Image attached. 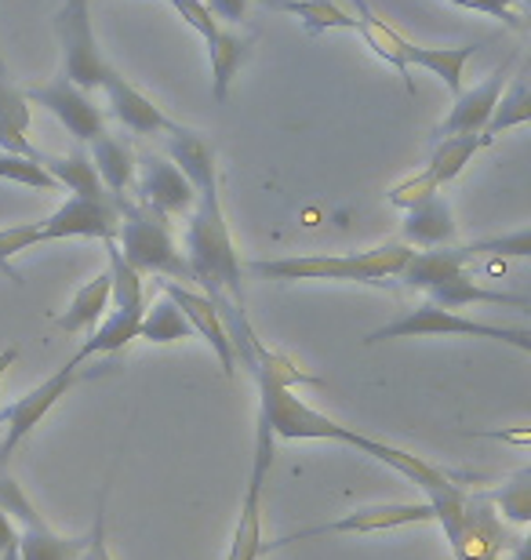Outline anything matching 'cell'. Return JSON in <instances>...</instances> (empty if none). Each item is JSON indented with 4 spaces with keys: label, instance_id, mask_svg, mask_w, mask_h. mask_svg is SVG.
Masks as SVG:
<instances>
[{
    "label": "cell",
    "instance_id": "obj_28",
    "mask_svg": "<svg viewBox=\"0 0 531 560\" xmlns=\"http://www.w3.org/2000/svg\"><path fill=\"white\" fill-rule=\"evenodd\" d=\"M365 37V44L371 51H376V59H382L386 66H393V70L401 73V81H404V92H408L415 98V81H412V70H408V62H404V55H401V44H404V33L401 30H393L390 22H382L379 15H371V19H357V30Z\"/></svg>",
    "mask_w": 531,
    "mask_h": 560
},
{
    "label": "cell",
    "instance_id": "obj_11",
    "mask_svg": "<svg viewBox=\"0 0 531 560\" xmlns=\"http://www.w3.org/2000/svg\"><path fill=\"white\" fill-rule=\"evenodd\" d=\"M22 95H26V103L48 109L81 145L106 131V114L95 106V92H84L73 81H66V77H55L48 84H33Z\"/></svg>",
    "mask_w": 531,
    "mask_h": 560
},
{
    "label": "cell",
    "instance_id": "obj_42",
    "mask_svg": "<svg viewBox=\"0 0 531 560\" xmlns=\"http://www.w3.org/2000/svg\"><path fill=\"white\" fill-rule=\"evenodd\" d=\"M0 560H19V542H15V546H8V550L0 553Z\"/></svg>",
    "mask_w": 531,
    "mask_h": 560
},
{
    "label": "cell",
    "instance_id": "obj_4",
    "mask_svg": "<svg viewBox=\"0 0 531 560\" xmlns=\"http://www.w3.org/2000/svg\"><path fill=\"white\" fill-rule=\"evenodd\" d=\"M120 215L117 226V248L124 255V262L131 266L139 277H164V280H183V284H194V270H189L183 248L172 237V219H164L161 211L139 205L131 197H113Z\"/></svg>",
    "mask_w": 531,
    "mask_h": 560
},
{
    "label": "cell",
    "instance_id": "obj_14",
    "mask_svg": "<svg viewBox=\"0 0 531 560\" xmlns=\"http://www.w3.org/2000/svg\"><path fill=\"white\" fill-rule=\"evenodd\" d=\"M157 284H161L164 295L172 299L178 310H183V317L189 320L194 335H200V339L211 346V353H215V361H219L222 375L233 378L236 375L233 342H230V335H226V324L219 317V310H215V302L205 295V291H197L189 284H178V280H157Z\"/></svg>",
    "mask_w": 531,
    "mask_h": 560
},
{
    "label": "cell",
    "instance_id": "obj_27",
    "mask_svg": "<svg viewBox=\"0 0 531 560\" xmlns=\"http://www.w3.org/2000/svg\"><path fill=\"white\" fill-rule=\"evenodd\" d=\"M139 339L153 346H172V342L194 339V328H189V320L183 317V310L161 291L153 302H146L142 320H139Z\"/></svg>",
    "mask_w": 531,
    "mask_h": 560
},
{
    "label": "cell",
    "instance_id": "obj_41",
    "mask_svg": "<svg viewBox=\"0 0 531 560\" xmlns=\"http://www.w3.org/2000/svg\"><path fill=\"white\" fill-rule=\"evenodd\" d=\"M354 4H357V11H360V19H371V15H376V11H371L368 0H354Z\"/></svg>",
    "mask_w": 531,
    "mask_h": 560
},
{
    "label": "cell",
    "instance_id": "obj_40",
    "mask_svg": "<svg viewBox=\"0 0 531 560\" xmlns=\"http://www.w3.org/2000/svg\"><path fill=\"white\" fill-rule=\"evenodd\" d=\"M19 361V346H8V350H0V383H4L8 368Z\"/></svg>",
    "mask_w": 531,
    "mask_h": 560
},
{
    "label": "cell",
    "instance_id": "obj_17",
    "mask_svg": "<svg viewBox=\"0 0 531 560\" xmlns=\"http://www.w3.org/2000/svg\"><path fill=\"white\" fill-rule=\"evenodd\" d=\"M455 215H451V205L440 194L408 208V215H404V241L415 244V248H448V244H455Z\"/></svg>",
    "mask_w": 531,
    "mask_h": 560
},
{
    "label": "cell",
    "instance_id": "obj_6",
    "mask_svg": "<svg viewBox=\"0 0 531 560\" xmlns=\"http://www.w3.org/2000/svg\"><path fill=\"white\" fill-rule=\"evenodd\" d=\"M429 521H434V510H429L426 499H415V502H386V506L354 510V513H346V517H335V521L307 524V528H299V532L280 535L277 542H263V557L285 550V546H299V542H310V539H324V535H376V532L408 528V524H429Z\"/></svg>",
    "mask_w": 531,
    "mask_h": 560
},
{
    "label": "cell",
    "instance_id": "obj_31",
    "mask_svg": "<svg viewBox=\"0 0 531 560\" xmlns=\"http://www.w3.org/2000/svg\"><path fill=\"white\" fill-rule=\"evenodd\" d=\"M280 11L296 15L302 22V30L321 37V33H332V30H357V15H349L335 4V0H280Z\"/></svg>",
    "mask_w": 531,
    "mask_h": 560
},
{
    "label": "cell",
    "instance_id": "obj_7",
    "mask_svg": "<svg viewBox=\"0 0 531 560\" xmlns=\"http://www.w3.org/2000/svg\"><path fill=\"white\" fill-rule=\"evenodd\" d=\"M55 33H59L62 44V77L84 88V92H99L109 62L95 40L88 0H62V11L55 15Z\"/></svg>",
    "mask_w": 531,
    "mask_h": 560
},
{
    "label": "cell",
    "instance_id": "obj_2",
    "mask_svg": "<svg viewBox=\"0 0 531 560\" xmlns=\"http://www.w3.org/2000/svg\"><path fill=\"white\" fill-rule=\"evenodd\" d=\"M168 161L183 172L197 189V205L186 222V262L194 270V284L208 299L222 295L244 306V270L241 255L233 248L230 226H226V211L219 200V167H215V150L200 131H189L178 125L168 136Z\"/></svg>",
    "mask_w": 531,
    "mask_h": 560
},
{
    "label": "cell",
    "instance_id": "obj_33",
    "mask_svg": "<svg viewBox=\"0 0 531 560\" xmlns=\"http://www.w3.org/2000/svg\"><path fill=\"white\" fill-rule=\"evenodd\" d=\"M0 178L4 183H19V186H33V189H59V183L48 175V167L41 161H30V156H15V153H0Z\"/></svg>",
    "mask_w": 531,
    "mask_h": 560
},
{
    "label": "cell",
    "instance_id": "obj_8",
    "mask_svg": "<svg viewBox=\"0 0 531 560\" xmlns=\"http://www.w3.org/2000/svg\"><path fill=\"white\" fill-rule=\"evenodd\" d=\"M88 361H81V357H70L59 372H51L44 383L37 386V389H30L26 397H19V400H11V405H4L0 408V416H4V441H0V469L8 466V458H11V452L26 441V436L37 430V425L48 419V411L59 405V400L70 394V389L77 386V378H81Z\"/></svg>",
    "mask_w": 531,
    "mask_h": 560
},
{
    "label": "cell",
    "instance_id": "obj_9",
    "mask_svg": "<svg viewBox=\"0 0 531 560\" xmlns=\"http://www.w3.org/2000/svg\"><path fill=\"white\" fill-rule=\"evenodd\" d=\"M274 441L266 422L255 419V458H252V477H247L244 499H241V517H236L233 539L226 546L222 560H258L263 557V488L274 466Z\"/></svg>",
    "mask_w": 531,
    "mask_h": 560
},
{
    "label": "cell",
    "instance_id": "obj_44",
    "mask_svg": "<svg viewBox=\"0 0 531 560\" xmlns=\"http://www.w3.org/2000/svg\"><path fill=\"white\" fill-rule=\"evenodd\" d=\"M0 425H4V416H0Z\"/></svg>",
    "mask_w": 531,
    "mask_h": 560
},
{
    "label": "cell",
    "instance_id": "obj_10",
    "mask_svg": "<svg viewBox=\"0 0 531 560\" xmlns=\"http://www.w3.org/2000/svg\"><path fill=\"white\" fill-rule=\"evenodd\" d=\"M131 200L161 211L164 219H183L197 205L194 183L178 172L175 161H168L161 153H142L135 156V183H131Z\"/></svg>",
    "mask_w": 531,
    "mask_h": 560
},
{
    "label": "cell",
    "instance_id": "obj_35",
    "mask_svg": "<svg viewBox=\"0 0 531 560\" xmlns=\"http://www.w3.org/2000/svg\"><path fill=\"white\" fill-rule=\"evenodd\" d=\"M106 499H109V488L99 491V506H95V524L92 532H88L84 539V550L77 560H113V550H109V539H106Z\"/></svg>",
    "mask_w": 531,
    "mask_h": 560
},
{
    "label": "cell",
    "instance_id": "obj_5",
    "mask_svg": "<svg viewBox=\"0 0 531 560\" xmlns=\"http://www.w3.org/2000/svg\"><path fill=\"white\" fill-rule=\"evenodd\" d=\"M426 335H466V339H492V342H510L521 353L531 350V328L524 324H492V320H477L466 317L459 310H445L437 302H419L415 310H404L397 320L382 324V328L368 331L365 346L376 342H390V339H426Z\"/></svg>",
    "mask_w": 531,
    "mask_h": 560
},
{
    "label": "cell",
    "instance_id": "obj_34",
    "mask_svg": "<svg viewBox=\"0 0 531 560\" xmlns=\"http://www.w3.org/2000/svg\"><path fill=\"white\" fill-rule=\"evenodd\" d=\"M434 194H440V186L429 178V172H419V175H408V178H401L397 186L390 189V205L393 208H401V211H408L415 205H423V200H429Z\"/></svg>",
    "mask_w": 531,
    "mask_h": 560
},
{
    "label": "cell",
    "instance_id": "obj_37",
    "mask_svg": "<svg viewBox=\"0 0 531 560\" xmlns=\"http://www.w3.org/2000/svg\"><path fill=\"white\" fill-rule=\"evenodd\" d=\"M448 4L466 8V11H484V15H492V19H503L510 30H524L521 11L513 8V0H448Z\"/></svg>",
    "mask_w": 531,
    "mask_h": 560
},
{
    "label": "cell",
    "instance_id": "obj_39",
    "mask_svg": "<svg viewBox=\"0 0 531 560\" xmlns=\"http://www.w3.org/2000/svg\"><path fill=\"white\" fill-rule=\"evenodd\" d=\"M15 542H19V528H15V521H11L4 510H0V553H4L8 546H15Z\"/></svg>",
    "mask_w": 531,
    "mask_h": 560
},
{
    "label": "cell",
    "instance_id": "obj_30",
    "mask_svg": "<svg viewBox=\"0 0 531 560\" xmlns=\"http://www.w3.org/2000/svg\"><path fill=\"white\" fill-rule=\"evenodd\" d=\"M481 145H484L481 136H448V139H440L434 156H429V164H426L429 178H434L440 189H445L448 183H455V178L466 172V164L473 161V153H477Z\"/></svg>",
    "mask_w": 531,
    "mask_h": 560
},
{
    "label": "cell",
    "instance_id": "obj_25",
    "mask_svg": "<svg viewBox=\"0 0 531 560\" xmlns=\"http://www.w3.org/2000/svg\"><path fill=\"white\" fill-rule=\"evenodd\" d=\"M88 535H62L48 521L19 524V560H77Z\"/></svg>",
    "mask_w": 531,
    "mask_h": 560
},
{
    "label": "cell",
    "instance_id": "obj_29",
    "mask_svg": "<svg viewBox=\"0 0 531 560\" xmlns=\"http://www.w3.org/2000/svg\"><path fill=\"white\" fill-rule=\"evenodd\" d=\"M528 120H531V88L524 81V73H517L513 84H510V92H503L499 103H495L488 125H484V131H481V142L492 145L495 139L503 136V131L524 128Z\"/></svg>",
    "mask_w": 531,
    "mask_h": 560
},
{
    "label": "cell",
    "instance_id": "obj_38",
    "mask_svg": "<svg viewBox=\"0 0 531 560\" xmlns=\"http://www.w3.org/2000/svg\"><path fill=\"white\" fill-rule=\"evenodd\" d=\"M205 4L211 8V15L219 19V22H244V15H247V8L252 4H263V8H274V11H280V0H205Z\"/></svg>",
    "mask_w": 531,
    "mask_h": 560
},
{
    "label": "cell",
    "instance_id": "obj_32",
    "mask_svg": "<svg viewBox=\"0 0 531 560\" xmlns=\"http://www.w3.org/2000/svg\"><path fill=\"white\" fill-rule=\"evenodd\" d=\"M492 506L499 510V517L513 521V524H528L531 521V469H517V474L506 480L499 491H488Z\"/></svg>",
    "mask_w": 531,
    "mask_h": 560
},
{
    "label": "cell",
    "instance_id": "obj_12",
    "mask_svg": "<svg viewBox=\"0 0 531 560\" xmlns=\"http://www.w3.org/2000/svg\"><path fill=\"white\" fill-rule=\"evenodd\" d=\"M120 215L113 200H84L70 197L66 205H59L48 219L33 222V244H48V241H109L117 237Z\"/></svg>",
    "mask_w": 531,
    "mask_h": 560
},
{
    "label": "cell",
    "instance_id": "obj_21",
    "mask_svg": "<svg viewBox=\"0 0 531 560\" xmlns=\"http://www.w3.org/2000/svg\"><path fill=\"white\" fill-rule=\"evenodd\" d=\"M92 150H88V156H92L95 172L99 178H103L106 194L109 197H128L131 194V183H135V153L131 145L109 136V131H103L99 139L88 142Z\"/></svg>",
    "mask_w": 531,
    "mask_h": 560
},
{
    "label": "cell",
    "instance_id": "obj_1",
    "mask_svg": "<svg viewBox=\"0 0 531 560\" xmlns=\"http://www.w3.org/2000/svg\"><path fill=\"white\" fill-rule=\"evenodd\" d=\"M247 372L255 375V386H258V422H266L277 441H335V444L357 447L360 455H371L376 463L397 469L404 480L419 485L423 495L451 485V477L445 469L429 466L426 458L404 452V447H393L386 441H376V436H368L360 430H349V425L335 422L332 416H324V411L307 405V400L296 394V386H318L321 378L299 372L285 353L269 350L266 342H263V350L255 353Z\"/></svg>",
    "mask_w": 531,
    "mask_h": 560
},
{
    "label": "cell",
    "instance_id": "obj_26",
    "mask_svg": "<svg viewBox=\"0 0 531 560\" xmlns=\"http://www.w3.org/2000/svg\"><path fill=\"white\" fill-rule=\"evenodd\" d=\"M139 320H142V310L113 306L106 317L92 328V335H88V342L81 346V350H77V357H81V361H95V357L120 353L124 346L139 339Z\"/></svg>",
    "mask_w": 531,
    "mask_h": 560
},
{
    "label": "cell",
    "instance_id": "obj_24",
    "mask_svg": "<svg viewBox=\"0 0 531 560\" xmlns=\"http://www.w3.org/2000/svg\"><path fill=\"white\" fill-rule=\"evenodd\" d=\"M106 313H109V270L92 277L88 284H81L73 291L66 313L55 317V328L66 331V335H81V331H92Z\"/></svg>",
    "mask_w": 531,
    "mask_h": 560
},
{
    "label": "cell",
    "instance_id": "obj_15",
    "mask_svg": "<svg viewBox=\"0 0 531 560\" xmlns=\"http://www.w3.org/2000/svg\"><path fill=\"white\" fill-rule=\"evenodd\" d=\"M99 92L106 95L109 117L120 120V125L128 131H135V136H172V131L178 128L150 95H142L139 88H135L124 73L113 70V66L106 70L103 88H99Z\"/></svg>",
    "mask_w": 531,
    "mask_h": 560
},
{
    "label": "cell",
    "instance_id": "obj_22",
    "mask_svg": "<svg viewBox=\"0 0 531 560\" xmlns=\"http://www.w3.org/2000/svg\"><path fill=\"white\" fill-rule=\"evenodd\" d=\"M44 167H48V175L59 186L70 189L73 197H84V200H113L106 194L103 178H99V172H95L92 156H88V150H84L81 142H77L73 150L62 153V156H48V153H44Z\"/></svg>",
    "mask_w": 531,
    "mask_h": 560
},
{
    "label": "cell",
    "instance_id": "obj_18",
    "mask_svg": "<svg viewBox=\"0 0 531 560\" xmlns=\"http://www.w3.org/2000/svg\"><path fill=\"white\" fill-rule=\"evenodd\" d=\"M484 44L488 40L459 44V48H426V44H415V40L404 37L401 55H404V62H408V70L412 66H423V70H429L434 77L445 81V88L451 95H459L462 92V70H466V62L484 48Z\"/></svg>",
    "mask_w": 531,
    "mask_h": 560
},
{
    "label": "cell",
    "instance_id": "obj_19",
    "mask_svg": "<svg viewBox=\"0 0 531 560\" xmlns=\"http://www.w3.org/2000/svg\"><path fill=\"white\" fill-rule=\"evenodd\" d=\"M26 136H30V103L8 81V73H0V153L30 156V161L44 164V153Z\"/></svg>",
    "mask_w": 531,
    "mask_h": 560
},
{
    "label": "cell",
    "instance_id": "obj_3",
    "mask_svg": "<svg viewBox=\"0 0 531 560\" xmlns=\"http://www.w3.org/2000/svg\"><path fill=\"white\" fill-rule=\"evenodd\" d=\"M412 244H379L368 252L349 255H291V259H269L252 262L247 270L269 280H338V284H368V288H390L401 277L404 262L412 259Z\"/></svg>",
    "mask_w": 531,
    "mask_h": 560
},
{
    "label": "cell",
    "instance_id": "obj_20",
    "mask_svg": "<svg viewBox=\"0 0 531 560\" xmlns=\"http://www.w3.org/2000/svg\"><path fill=\"white\" fill-rule=\"evenodd\" d=\"M429 302L445 310H462V306H473V302H492V306H517V310H528L531 299L528 295H513V291H495V288H484L481 280H473L466 270L451 273L448 280H440L426 291Z\"/></svg>",
    "mask_w": 531,
    "mask_h": 560
},
{
    "label": "cell",
    "instance_id": "obj_23",
    "mask_svg": "<svg viewBox=\"0 0 531 560\" xmlns=\"http://www.w3.org/2000/svg\"><path fill=\"white\" fill-rule=\"evenodd\" d=\"M205 44H208V59H211V95H215V103H226L233 77L241 73L247 51H252V37L219 26V33Z\"/></svg>",
    "mask_w": 531,
    "mask_h": 560
},
{
    "label": "cell",
    "instance_id": "obj_16",
    "mask_svg": "<svg viewBox=\"0 0 531 560\" xmlns=\"http://www.w3.org/2000/svg\"><path fill=\"white\" fill-rule=\"evenodd\" d=\"M510 70H513V62H503L499 70H495L488 81H481L477 88H473V92H459L455 95V106H451V114L440 120L437 139H448V136H481L484 125H488L495 103H499V95L506 92Z\"/></svg>",
    "mask_w": 531,
    "mask_h": 560
},
{
    "label": "cell",
    "instance_id": "obj_36",
    "mask_svg": "<svg viewBox=\"0 0 531 560\" xmlns=\"http://www.w3.org/2000/svg\"><path fill=\"white\" fill-rule=\"evenodd\" d=\"M172 8L186 19V26H194L205 40H211L222 26V22L211 15V8L205 4V0H172Z\"/></svg>",
    "mask_w": 531,
    "mask_h": 560
},
{
    "label": "cell",
    "instance_id": "obj_43",
    "mask_svg": "<svg viewBox=\"0 0 531 560\" xmlns=\"http://www.w3.org/2000/svg\"><path fill=\"white\" fill-rule=\"evenodd\" d=\"M0 73H8V70H4V59H0Z\"/></svg>",
    "mask_w": 531,
    "mask_h": 560
},
{
    "label": "cell",
    "instance_id": "obj_13",
    "mask_svg": "<svg viewBox=\"0 0 531 560\" xmlns=\"http://www.w3.org/2000/svg\"><path fill=\"white\" fill-rule=\"evenodd\" d=\"M510 542L513 539H510V532H506L499 510L492 506L488 491H470L459 532H455V539L448 542L455 560H503Z\"/></svg>",
    "mask_w": 531,
    "mask_h": 560
}]
</instances>
